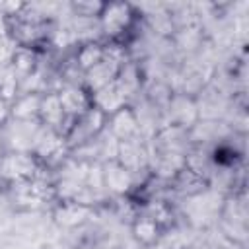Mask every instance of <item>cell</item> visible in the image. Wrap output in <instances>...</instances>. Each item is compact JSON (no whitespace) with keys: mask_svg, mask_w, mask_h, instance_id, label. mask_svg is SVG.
Segmentation results:
<instances>
[{"mask_svg":"<svg viewBox=\"0 0 249 249\" xmlns=\"http://www.w3.org/2000/svg\"><path fill=\"white\" fill-rule=\"evenodd\" d=\"M43 165L31 150H12L0 156V177L8 183H29L41 175Z\"/></svg>","mask_w":249,"mask_h":249,"instance_id":"1","label":"cell"},{"mask_svg":"<svg viewBox=\"0 0 249 249\" xmlns=\"http://www.w3.org/2000/svg\"><path fill=\"white\" fill-rule=\"evenodd\" d=\"M136 19V8L128 2H103L101 14L97 18L101 33L109 41H119L130 31Z\"/></svg>","mask_w":249,"mask_h":249,"instance_id":"2","label":"cell"},{"mask_svg":"<svg viewBox=\"0 0 249 249\" xmlns=\"http://www.w3.org/2000/svg\"><path fill=\"white\" fill-rule=\"evenodd\" d=\"M123 64H124V56L115 47H105V58L99 64H95L91 70H88L86 74H82L84 76L82 86L89 93H93V91H97V89L113 84L117 80Z\"/></svg>","mask_w":249,"mask_h":249,"instance_id":"3","label":"cell"},{"mask_svg":"<svg viewBox=\"0 0 249 249\" xmlns=\"http://www.w3.org/2000/svg\"><path fill=\"white\" fill-rule=\"evenodd\" d=\"M105 130L117 140V142H134L142 136V123L134 107L123 105L111 115H107V126Z\"/></svg>","mask_w":249,"mask_h":249,"instance_id":"4","label":"cell"},{"mask_svg":"<svg viewBox=\"0 0 249 249\" xmlns=\"http://www.w3.org/2000/svg\"><path fill=\"white\" fill-rule=\"evenodd\" d=\"M101 173V189H105L113 196H126L136 187V175L128 171L115 158L103 160L99 165Z\"/></svg>","mask_w":249,"mask_h":249,"instance_id":"5","label":"cell"},{"mask_svg":"<svg viewBox=\"0 0 249 249\" xmlns=\"http://www.w3.org/2000/svg\"><path fill=\"white\" fill-rule=\"evenodd\" d=\"M165 109L169 115V124L177 128L191 130L196 123H200L198 105L191 93H173Z\"/></svg>","mask_w":249,"mask_h":249,"instance_id":"6","label":"cell"},{"mask_svg":"<svg viewBox=\"0 0 249 249\" xmlns=\"http://www.w3.org/2000/svg\"><path fill=\"white\" fill-rule=\"evenodd\" d=\"M68 119H70V117L64 113L56 89L43 91V95H41V105H39V117H37V123H39L41 126H47V128H51V130H56V132L62 136Z\"/></svg>","mask_w":249,"mask_h":249,"instance_id":"7","label":"cell"},{"mask_svg":"<svg viewBox=\"0 0 249 249\" xmlns=\"http://www.w3.org/2000/svg\"><path fill=\"white\" fill-rule=\"evenodd\" d=\"M91 216H93V208L80 204L76 200H56L53 204L54 222L66 230H74V228L84 226L86 222H89Z\"/></svg>","mask_w":249,"mask_h":249,"instance_id":"8","label":"cell"},{"mask_svg":"<svg viewBox=\"0 0 249 249\" xmlns=\"http://www.w3.org/2000/svg\"><path fill=\"white\" fill-rule=\"evenodd\" d=\"M56 93L68 117L76 119L91 107V93L82 84H64L60 89H56Z\"/></svg>","mask_w":249,"mask_h":249,"instance_id":"9","label":"cell"},{"mask_svg":"<svg viewBox=\"0 0 249 249\" xmlns=\"http://www.w3.org/2000/svg\"><path fill=\"white\" fill-rule=\"evenodd\" d=\"M148 154L146 148L140 140L134 142H117V152H115V160L119 163H123L128 171H132L134 175L138 171H144L148 167Z\"/></svg>","mask_w":249,"mask_h":249,"instance_id":"10","label":"cell"},{"mask_svg":"<svg viewBox=\"0 0 249 249\" xmlns=\"http://www.w3.org/2000/svg\"><path fill=\"white\" fill-rule=\"evenodd\" d=\"M91 105L101 109L105 115H111L119 107L128 105V95L124 93V89L115 80L113 84H109V86H105V88H101V89L91 93Z\"/></svg>","mask_w":249,"mask_h":249,"instance_id":"11","label":"cell"},{"mask_svg":"<svg viewBox=\"0 0 249 249\" xmlns=\"http://www.w3.org/2000/svg\"><path fill=\"white\" fill-rule=\"evenodd\" d=\"M161 231L163 230L156 220H152V218H148V216H144L140 212L130 222V233L136 239V243H140L142 247L158 245L160 239H161Z\"/></svg>","mask_w":249,"mask_h":249,"instance_id":"12","label":"cell"},{"mask_svg":"<svg viewBox=\"0 0 249 249\" xmlns=\"http://www.w3.org/2000/svg\"><path fill=\"white\" fill-rule=\"evenodd\" d=\"M41 95L43 91H19V95L12 101V119L18 123H37Z\"/></svg>","mask_w":249,"mask_h":249,"instance_id":"13","label":"cell"},{"mask_svg":"<svg viewBox=\"0 0 249 249\" xmlns=\"http://www.w3.org/2000/svg\"><path fill=\"white\" fill-rule=\"evenodd\" d=\"M8 64L16 72L19 82H23V80H27L29 76H33L37 72V66H39L37 51L29 49V47H14L12 54L8 58Z\"/></svg>","mask_w":249,"mask_h":249,"instance_id":"14","label":"cell"},{"mask_svg":"<svg viewBox=\"0 0 249 249\" xmlns=\"http://www.w3.org/2000/svg\"><path fill=\"white\" fill-rule=\"evenodd\" d=\"M169 183H171V185H173V189H177L179 193L193 196V195L202 193V191L208 187V177H204V175H200V173L193 171L191 167L183 165V169H181V171H179V173H177Z\"/></svg>","mask_w":249,"mask_h":249,"instance_id":"15","label":"cell"},{"mask_svg":"<svg viewBox=\"0 0 249 249\" xmlns=\"http://www.w3.org/2000/svg\"><path fill=\"white\" fill-rule=\"evenodd\" d=\"M105 58V45L99 41H84L80 49L76 51V66L82 74L91 70L95 64H99Z\"/></svg>","mask_w":249,"mask_h":249,"instance_id":"16","label":"cell"},{"mask_svg":"<svg viewBox=\"0 0 249 249\" xmlns=\"http://www.w3.org/2000/svg\"><path fill=\"white\" fill-rule=\"evenodd\" d=\"M19 78L16 76V72L10 68V64L6 62L2 68H0V95L6 99V101H14L18 95H19Z\"/></svg>","mask_w":249,"mask_h":249,"instance_id":"17","label":"cell"},{"mask_svg":"<svg viewBox=\"0 0 249 249\" xmlns=\"http://www.w3.org/2000/svg\"><path fill=\"white\" fill-rule=\"evenodd\" d=\"M101 8H103V2H72L70 4L72 14L82 19H97L101 14Z\"/></svg>","mask_w":249,"mask_h":249,"instance_id":"18","label":"cell"},{"mask_svg":"<svg viewBox=\"0 0 249 249\" xmlns=\"http://www.w3.org/2000/svg\"><path fill=\"white\" fill-rule=\"evenodd\" d=\"M10 119H12V103L6 101V99L0 95V126L6 124Z\"/></svg>","mask_w":249,"mask_h":249,"instance_id":"19","label":"cell"},{"mask_svg":"<svg viewBox=\"0 0 249 249\" xmlns=\"http://www.w3.org/2000/svg\"><path fill=\"white\" fill-rule=\"evenodd\" d=\"M41 249H54V247H51V245H45V247H41Z\"/></svg>","mask_w":249,"mask_h":249,"instance_id":"20","label":"cell"},{"mask_svg":"<svg viewBox=\"0 0 249 249\" xmlns=\"http://www.w3.org/2000/svg\"><path fill=\"white\" fill-rule=\"evenodd\" d=\"M80 249H91V247H80Z\"/></svg>","mask_w":249,"mask_h":249,"instance_id":"21","label":"cell"}]
</instances>
